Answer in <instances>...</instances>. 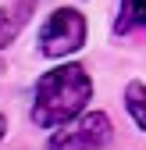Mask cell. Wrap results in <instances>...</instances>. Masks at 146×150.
<instances>
[{"label":"cell","instance_id":"cell-1","mask_svg":"<svg viewBox=\"0 0 146 150\" xmlns=\"http://www.w3.org/2000/svg\"><path fill=\"white\" fill-rule=\"evenodd\" d=\"M93 97V79L82 64H57L39 75L32 100V122L39 129H57L82 115Z\"/></svg>","mask_w":146,"mask_h":150},{"label":"cell","instance_id":"cell-2","mask_svg":"<svg viewBox=\"0 0 146 150\" xmlns=\"http://www.w3.org/2000/svg\"><path fill=\"white\" fill-rule=\"evenodd\" d=\"M86 43V18L75 7H57L39 29V54L43 57H68Z\"/></svg>","mask_w":146,"mask_h":150},{"label":"cell","instance_id":"cell-3","mask_svg":"<svg viewBox=\"0 0 146 150\" xmlns=\"http://www.w3.org/2000/svg\"><path fill=\"white\" fill-rule=\"evenodd\" d=\"M111 118L103 115V111H89V115L79 118L75 129H68V132H57L50 139V146H107L111 143Z\"/></svg>","mask_w":146,"mask_h":150},{"label":"cell","instance_id":"cell-4","mask_svg":"<svg viewBox=\"0 0 146 150\" xmlns=\"http://www.w3.org/2000/svg\"><path fill=\"white\" fill-rule=\"evenodd\" d=\"M135 29H146V0H121V14L114 22V32L128 36Z\"/></svg>","mask_w":146,"mask_h":150},{"label":"cell","instance_id":"cell-5","mask_svg":"<svg viewBox=\"0 0 146 150\" xmlns=\"http://www.w3.org/2000/svg\"><path fill=\"white\" fill-rule=\"evenodd\" d=\"M125 107H128L132 122L146 132V82H128L125 86Z\"/></svg>","mask_w":146,"mask_h":150},{"label":"cell","instance_id":"cell-6","mask_svg":"<svg viewBox=\"0 0 146 150\" xmlns=\"http://www.w3.org/2000/svg\"><path fill=\"white\" fill-rule=\"evenodd\" d=\"M14 36H18V22L7 11H0V57H4V50L14 43ZM0 68H4V61H0Z\"/></svg>","mask_w":146,"mask_h":150},{"label":"cell","instance_id":"cell-7","mask_svg":"<svg viewBox=\"0 0 146 150\" xmlns=\"http://www.w3.org/2000/svg\"><path fill=\"white\" fill-rule=\"evenodd\" d=\"M4 132H7V122H4V115H0V139H4Z\"/></svg>","mask_w":146,"mask_h":150}]
</instances>
